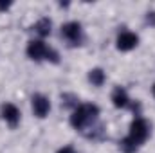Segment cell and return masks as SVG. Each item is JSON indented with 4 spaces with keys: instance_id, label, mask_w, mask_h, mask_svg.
Wrapping results in <instances>:
<instances>
[{
    "instance_id": "obj_14",
    "label": "cell",
    "mask_w": 155,
    "mask_h": 153,
    "mask_svg": "<svg viewBox=\"0 0 155 153\" xmlns=\"http://www.w3.org/2000/svg\"><path fill=\"white\" fill-rule=\"evenodd\" d=\"M153 96H155V85H153Z\"/></svg>"
},
{
    "instance_id": "obj_6",
    "label": "cell",
    "mask_w": 155,
    "mask_h": 153,
    "mask_svg": "<svg viewBox=\"0 0 155 153\" xmlns=\"http://www.w3.org/2000/svg\"><path fill=\"white\" fill-rule=\"evenodd\" d=\"M49 110H51V101L45 96H41V94L33 96V112H35L36 117L43 119L45 115L49 114Z\"/></svg>"
},
{
    "instance_id": "obj_10",
    "label": "cell",
    "mask_w": 155,
    "mask_h": 153,
    "mask_svg": "<svg viewBox=\"0 0 155 153\" xmlns=\"http://www.w3.org/2000/svg\"><path fill=\"white\" fill-rule=\"evenodd\" d=\"M88 79H90V83H92V85L101 86V85L105 83V72H103L101 69H92V70H90V74H88Z\"/></svg>"
},
{
    "instance_id": "obj_11",
    "label": "cell",
    "mask_w": 155,
    "mask_h": 153,
    "mask_svg": "<svg viewBox=\"0 0 155 153\" xmlns=\"http://www.w3.org/2000/svg\"><path fill=\"white\" fill-rule=\"evenodd\" d=\"M56 153H76V150L72 146H63V148H60Z\"/></svg>"
},
{
    "instance_id": "obj_13",
    "label": "cell",
    "mask_w": 155,
    "mask_h": 153,
    "mask_svg": "<svg viewBox=\"0 0 155 153\" xmlns=\"http://www.w3.org/2000/svg\"><path fill=\"white\" fill-rule=\"evenodd\" d=\"M11 7V2H0V11H7Z\"/></svg>"
},
{
    "instance_id": "obj_9",
    "label": "cell",
    "mask_w": 155,
    "mask_h": 153,
    "mask_svg": "<svg viewBox=\"0 0 155 153\" xmlns=\"http://www.w3.org/2000/svg\"><path fill=\"white\" fill-rule=\"evenodd\" d=\"M51 27H52V22L49 20V18H41L36 22V25L33 27L36 33H38L40 36H49L51 34Z\"/></svg>"
},
{
    "instance_id": "obj_2",
    "label": "cell",
    "mask_w": 155,
    "mask_h": 153,
    "mask_svg": "<svg viewBox=\"0 0 155 153\" xmlns=\"http://www.w3.org/2000/svg\"><path fill=\"white\" fill-rule=\"evenodd\" d=\"M97 115H99V108L96 105H90V103L88 105H81L71 115V124L76 130H83L88 124H92L97 119Z\"/></svg>"
},
{
    "instance_id": "obj_12",
    "label": "cell",
    "mask_w": 155,
    "mask_h": 153,
    "mask_svg": "<svg viewBox=\"0 0 155 153\" xmlns=\"http://www.w3.org/2000/svg\"><path fill=\"white\" fill-rule=\"evenodd\" d=\"M146 20H148V24H150V25H155V13H148Z\"/></svg>"
},
{
    "instance_id": "obj_3",
    "label": "cell",
    "mask_w": 155,
    "mask_h": 153,
    "mask_svg": "<svg viewBox=\"0 0 155 153\" xmlns=\"http://www.w3.org/2000/svg\"><path fill=\"white\" fill-rule=\"evenodd\" d=\"M49 50H51V49H49L43 41H40V40H33V41H29V45H27V56H29L31 60H35V61L47 60Z\"/></svg>"
},
{
    "instance_id": "obj_8",
    "label": "cell",
    "mask_w": 155,
    "mask_h": 153,
    "mask_svg": "<svg viewBox=\"0 0 155 153\" xmlns=\"http://www.w3.org/2000/svg\"><path fill=\"white\" fill-rule=\"evenodd\" d=\"M112 103H114L116 108H126L130 105V97H128V94H126L124 88L117 86L116 90L112 92Z\"/></svg>"
},
{
    "instance_id": "obj_7",
    "label": "cell",
    "mask_w": 155,
    "mask_h": 153,
    "mask_svg": "<svg viewBox=\"0 0 155 153\" xmlns=\"http://www.w3.org/2000/svg\"><path fill=\"white\" fill-rule=\"evenodd\" d=\"M2 119H4L9 126L15 128V126L18 124V121H20V110H18L15 105L7 103V105L2 106Z\"/></svg>"
},
{
    "instance_id": "obj_5",
    "label": "cell",
    "mask_w": 155,
    "mask_h": 153,
    "mask_svg": "<svg viewBox=\"0 0 155 153\" xmlns=\"http://www.w3.org/2000/svg\"><path fill=\"white\" fill-rule=\"evenodd\" d=\"M137 43H139V36L130 33V31H124V33H121L117 36V49L119 50H124V52L132 50V49L137 47Z\"/></svg>"
},
{
    "instance_id": "obj_1",
    "label": "cell",
    "mask_w": 155,
    "mask_h": 153,
    "mask_svg": "<svg viewBox=\"0 0 155 153\" xmlns=\"http://www.w3.org/2000/svg\"><path fill=\"white\" fill-rule=\"evenodd\" d=\"M150 135V124L143 119V117H137L132 121L130 124V133L126 139H123L119 144H121V150L124 153H134Z\"/></svg>"
},
{
    "instance_id": "obj_4",
    "label": "cell",
    "mask_w": 155,
    "mask_h": 153,
    "mask_svg": "<svg viewBox=\"0 0 155 153\" xmlns=\"http://www.w3.org/2000/svg\"><path fill=\"white\" fill-rule=\"evenodd\" d=\"M61 36L71 45H79L81 41V25L78 22H69L61 27Z\"/></svg>"
}]
</instances>
